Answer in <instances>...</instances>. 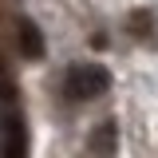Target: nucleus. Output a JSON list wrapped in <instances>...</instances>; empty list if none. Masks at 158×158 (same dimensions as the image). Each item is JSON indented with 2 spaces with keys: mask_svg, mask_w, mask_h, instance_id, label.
Returning a JSON list of instances; mask_svg holds the SVG:
<instances>
[{
  "mask_svg": "<svg viewBox=\"0 0 158 158\" xmlns=\"http://www.w3.org/2000/svg\"><path fill=\"white\" fill-rule=\"evenodd\" d=\"M111 87V75H107V67H99V63H75L67 75H63V91H67V99H95L103 95Z\"/></svg>",
  "mask_w": 158,
  "mask_h": 158,
  "instance_id": "1",
  "label": "nucleus"
},
{
  "mask_svg": "<svg viewBox=\"0 0 158 158\" xmlns=\"http://www.w3.org/2000/svg\"><path fill=\"white\" fill-rule=\"evenodd\" d=\"M16 44H20V56L24 59H40L44 56V36H40V24L28 16L16 20Z\"/></svg>",
  "mask_w": 158,
  "mask_h": 158,
  "instance_id": "2",
  "label": "nucleus"
},
{
  "mask_svg": "<svg viewBox=\"0 0 158 158\" xmlns=\"http://www.w3.org/2000/svg\"><path fill=\"white\" fill-rule=\"evenodd\" d=\"M115 146H118V127H115V118H107V123H99L95 135H91V150L99 158H111Z\"/></svg>",
  "mask_w": 158,
  "mask_h": 158,
  "instance_id": "3",
  "label": "nucleus"
}]
</instances>
